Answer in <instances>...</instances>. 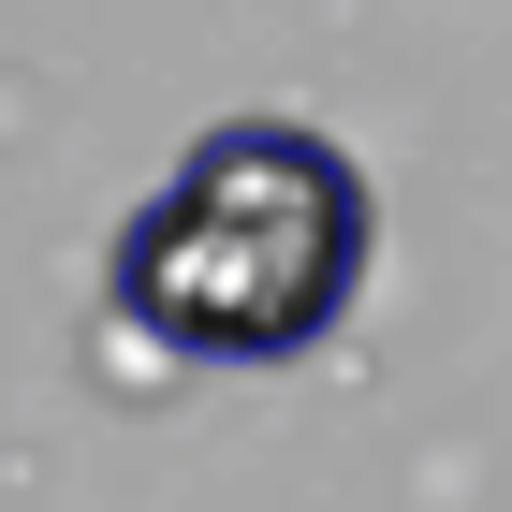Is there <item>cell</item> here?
Here are the masks:
<instances>
[{
  "instance_id": "6da1fadb",
  "label": "cell",
  "mask_w": 512,
  "mask_h": 512,
  "mask_svg": "<svg viewBox=\"0 0 512 512\" xmlns=\"http://www.w3.org/2000/svg\"><path fill=\"white\" fill-rule=\"evenodd\" d=\"M381 205L308 118H220L118 220V308L191 366H293L366 293Z\"/></svg>"
}]
</instances>
